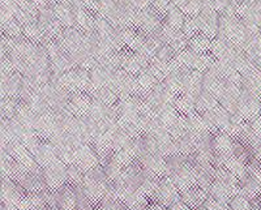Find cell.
Returning <instances> with one entry per match:
<instances>
[{"mask_svg": "<svg viewBox=\"0 0 261 210\" xmlns=\"http://www.w3.org/2000/svg\"><path fill=\"white\" fill-rule=\"evenodd\" d=\"M93 98L88 93H72L67 110L76 118L88 116L92 109Z\"/></svg>", "mask_w": 261, "mask_h": 210, "instance_id": "obj_12", "label": "cell"}, {"mask_svg": "<svg viewBox=\"0 0 261 210\" xmlns=\"http://www.w3.org/2000/svg\"><path fill=\"white\" fill-rule=\"evenodd\" d=\"M67 170H68V183L73 187H80L83 184L85 172L77 165H74V163L67 166Z\"/></svg>", "mask_w": 261, "mask_h": 210, "instance_id": "obj_31", "label": "cell"}, {"mask_svg": "<svg viewBox=\"0 0 261 210\" xmlns=\"http://www.w3.org/2000/svg\"><path fill=\"white\" fill-rule=\"evenodd\" d=\"M139 161L143 165L144 170L149 174L158 176V178L166 176V158L162 157L160 153L150 154V155L140 158Z\"/></svg>", "mask_w": 261, "mask_h": 210, "instance_id": "obj_14", "label": "cell"}, {"mask_svg": "<svg viewBox=\"0 0 261 210\" xmlns=\"http://www.w3.org/2000/svg\"><path fill=\"white\" fill-rule=\"evenodd\" d=\"M134 148L136 153L137 160L150 155V154L158 153V145L155 139L149 134L140 135L137 139L134 140Z\"/></svg>", "mask_w": 261, "mask_h": 210, "instance_id": "obj_18", "label": "cell"}, {"mask_svg": "<svg viewBox=\"0 0 261 210\" xmlns=\"http://www.w3.org/2000/svg\"><path fill=\"white\" fill-rule=\"evenodd\" d=\"M218 104L220 103H218V101L216 99V97L204 89L201 92V94L196 98V113H199L202 115V114L209 113V111L216 109Z\"/></svg>", "mask_w": 261, "mask_h": 210, "instance_id": "obj_23", "label": "cell"}, {"mask_svg": "<svg viewBox=\"0 0 261 210\" xmlns=\"http://www.w3.org/2000/svg\"><path fill=\"white\" fill-rule=\"evenodd\" d=\"M74 190H76V210H94L97 207L84 193L81 186L74 187Z\"/></svg>", "mask_w": 261, "mask_h": 210, "instance_id": "obj_30", "label": "cell"}, {"mask_svg": "<svg viewBox=\"0 0 261 210\" xmlns=\"http://www.w3.org/2000/svg\"><path fill=\"white\" fill-rule=\"evenodd\" d=\"M28 192L12 179L2 176V205L7 210H18L21 201L27 197Z\"/></svg>", "mask_w": 261, "mask_h": 210, "instance_id": "obj_4", "label": "cell"}, {"mask_svg": "<svg viewBox=\"0 0 261 210\" xmlns=\"http://www.w3.org/2000/svg\"><path fill=\"white\" fill-rule=\"evenodd\" d=\"M167 210H192V209H191L188 205L184 204V202L180 200V201H178V202H175L174 205H171V206H170Z\"/></svg>", "mask_w": 261, "mask_h": 210, "instance_id": "obj_34", "label": "cell"}, {"mask_svg": "<svg viewBox=\"0 0 261 210\" xmlns=\"http://www.w3.org/2000/svg\"><path fill=\"white\" fill-rule=\"evenodd\" d=\"M239 195L244 196L252 202L261 196V184L249 171L239 179Z\"/></svg>", "mask_w": 261, "mask_h": 210, "instance_id": "obj_16", "label": "cell"}, {"mask_svg": "<svg viewBox=\"0 0 261 210\" xmlns=\"http://www.w3.org/2000/svg\"><path fill=\"white\" fill-rule=\"evenodd\" d=\"M166 176L178 187L180 192L196 186V174L192 155L176 154L166 158Z\"/></svg>", "mask_w": 261, "mask_h": 210, "instance_id": "obj_1", "label": "cell"}, {"mask_svg": "<svg viewBox=\"0 0 261 210\" xmlns=\"http://www.w3.org/2000/svg\"><path fill=\"white\" fill-rule=\"evenodd\" d=\"M181 193V201L186 205L191 207L192 210H196L197 207L201 206L206 200L209 198V192L208 191L202 190L201 187H199L197 184L188 190L183 191Z\"/></svg>", "mask_w": 261, "mask_h": 210, "instance_id": "obj_17", "label": "cell"}, {"mask_svg": "<svg viewBox=\"0 0 261 210\" xmlns=\"http://www.w3.org/2000/svg\"><path fill=\"white\" fill-rule=\"evenodd\" d=\"M128 210H146L151 201L141 191H124L120 196Z\"/></svg>", "mask_w": 261, "mask_h": 210, "instance_id": "obj_19", "label": "cell"}, {"mask_svg": "<svg viewBox=\"0 0 261 210\" xmlns=\"http://www.w3.org/2000/svg\"><path fill=\"white\" fill-rule=\"evenodd\" d=\"M25 171L27 169L21 163H18L15 158L8 154H2V176L17 180Z\"/></svg>", "mask_w": 261, "mask_h": 210, "instance_id": "obj_20", "label": "cell"}, {"mask_svg": "<svg viewBox=\"0 0 261 210\" xmlns=\"http://www.w3.org/2000/svg\"><path fill=\"white\" fill-rule=\"evenodd\" d=\"M237 195H239V179L228 170L216 167L214 181L209 190V196L216 201L228 205Z\"/></svg>", "mask_w": 261, "mask_h": 210, "instance_id": "obj_2", "label": "cell"}, {"mask_svg": "<svg viewBox=\"0 0 261 210\" xmlns=\"http://www.w3.org/2000/svg\"><path fill=\"white\" fill-rule=\"evenodd\" d=\"M74 165H77L84 172H88L101 165V161L90 144H84V145L76 148Z\"/></svg>", "mask_w": 261, "mask_h": 210, "instance_id": "obj_11", "label": "cell"}, {"mask_svg": "<svg viewBox=\"0 0 261 210\" xmlns=\"http://www.w3.org/2000/svg\"><path fill=\"white\" fill-rule=\"evenodd\" d=\"M33 155H34L37 163L41 166L42 169H45L48 165H51V163H54L55 161L59 160L57 148H55L48 140H42L38 149H37L36 153L33 154Z\"/></svg>", "mask_w": 261, "mask_h": 210, "instance_id": "obj_15", "label": "cell"}, {"mask_svg": "<svg viewBox=\"0 0 261 210\" xmlns=\"http://www.w3.org/2000/svg\"><path fill=\"white\" fill-rule=\"evenodd\" d=\"M111 181L106 176L103 171V167L101 165L94 167L90 171L85 172L84 175V180L81 184L84 193L89 197L90 201L98 206L101 204L102 198L106 196L107 191L110 188Z\"/></svg>", "mask_w": 261, "mask_h": 210, "instance_id": "obj_3", "label": "cell"}, {"mask_svg": "<svg viewBox=\"0 0 261 210\" xmlns=\"http://www.w3.org/2000/svg\"><path fill=\"white\" fill-rule=\"evenodd\" d=\"M181 200V193L178 190V187L172 183L171 179L165 176V178H161L160 184H158L157 193H155L154 201L155 204L162 205L163 207L169 209L171 205H174L175 202L180 201Z\"/></svg>", "mask_w": 261, "mask_h": 210, "instance_id": "obj_10", "label": "cell"}, {"mask_svg": "<svg viewBox=\"0 0 261 210\" xmlns=\"http://www.w3.org/2000/svg\"><path fill=\"white\" fill-rule=\"evenodd\" d=\"M230 210H253V202L242 195H237L228 204Z\"/></svg>", "mask_w": 261, "mask_h": 210, "instance_id": "obj_32", "label": "cell"}, {"mask_svg": "<svg viewBox=\"0 0 261 210\" xmlns=\"http://www.w3.org/2000/svg\"><path fill=\"white\" fill-rule=\"evenodd\" d=\"M93 99L101 102V103L106 104V106H115L119 102V97L110 89V88H97V89L92 90L90 94Z\"/></svg>", "mask_w": 261, "mask_h": 210, "instance_id": "obj_25", "label": "cell"}, {"mask_svg": "<svg viewBox=\"0 0 261 210\" xmlns=\"http://www.w3.org/2000/svg\"><path fill=\"white\" fill-rule=\"evenodd\" d=\"M99 205H101L105 210H128V207L125 206L124 202L110 192L106 193V196L102 198V201Z\"/></svg>", "mask_w": 261, "mask_h": 210, "instance_id": "obj_29", "label": "cell"}, {"mask_svg": "<svg viewBox=\"0 0 261 210\" xmlns=\"http://www.w3.org/2000/svg\"><path fill=\"white\" fill-rule=\"evenodd\" d=\"M146 210H167L166 207H163L162 205L160 204H155V202H151L150 205L148 206V209Z\"/></svg>", "mask_w": 261, "mask_h": 210, "instance_id": "obj_35", "label": "cell"}, {"mask_svg": "<svg viewBox=\"0 0 261 210\" xmlns=\"http://www.w3.org/2000/svg\"><path fill=\"white\" fill-rule=\"evenodd\" d=\"M101 166L103 167L105 174H106V176L110 181L118 180L120 178V175H122L123 170H124V166L119 162L118 158L115 157V154H113L109 160L105 161Z\"/></svg>", "mask_w": 261, "mask_h": 210, "instance_id": "obj_24", "label": "cell"}, {"mask_svg": "<svg viewBox=\"0 0 261 210\" xmlns=\"http://www.w3.org/2000/svg\"><path fill=\"white\" fill-rule=\"evenodd\" d=\"M253 210H261L260 206H256V205H253Z\"/></svg>", "mask_w": 261, "mask_h": 210, "instance_id": "obj_36", "label": "cell"}, {"mask_svg": "<svg viewBox=\"0 0 261 210\" xmlns=\"http://www.w3.org/2000/svg\"><path fill=\"white\" fill-rule=\"evenodd\" d=\"M15 181H17L28 193H39L48 190L47 186H46L45 178H43V171L30 172L27 170V171Z\"/></svg>", "mask_w": 261, "mask_h": 210, "instance_id": "obj_13", "label": "cell"}, {"mask_svg": "<svg viewBox=\"0 0 261 210\" xmlns=\"http://www.w3.org/2000/svg\"><path fill=\"white\" fill-rule=\"evenodd\" d=\"M238 116L243 120L252 121L261 115V99L252 92L242 89L239 102H238Z\"/></svg>", "mask_w": 261, "mask_h": 210, "instance_id": "obj_6", "label": "cell"}, {"mask_svg": "<svg viewBox=\"0 0 261 210\" xmlns=\"http://www.w3.org/2000/svg\"><path fill=\"white\" fill-rule=\"evenodd\" d=\"M50 207L58 210H76V190L69 183L51 191Z\"/></svg>", "mask_w": 261, "mask_h": 210, "instance_id": "obj_8", "label": "cell"}, {"mask_svg": "<svg viewBox=\"0 0 261 210\" xmlns=\"http://www.w3.org/2000/svg\"><path fill=\"white\" fill-rule=\"evenodd\" d=\"M196 141H197V136L193 135L192 132H187L186 135L176 139L175 145L178 154H181V155H192L195 153Z\"/></svg>", "mask_w": 261, "mask_h": 210, "instance_id": "obj_22", "label": "cell"}, {"mask_svg": "<svg viewBox=\"0 0 261 210\" xmlns=\"http://www.w3.org/2000/svg\"><path fill=\"white\" fill-rule=\"evenodd\" d=\"M43 170V178H45L46 186L50 191H55L64 184L68 183V170L67 165L60 160L55 161L48 165Z\"/></svg>", "mask_w": 261, "mask_h": 210, "instance_id": "obj_9", "label": "cell"}, {"mask_svg": "<svg viewBox=\"0 0 261 210\" xmlns=\"http://www.w3.org/2000/svg\"><path fill=\"white\" fill-rule=\"evenodd\" d=\"M196 210H230V207H228V205L216 201L214 198H212L211 196H209L208 200Z\"/></svg>", "mask_w": 261, "mask_h": 210, "instance_id": "obj_33", "label": "cell"}, {"mask_svg": "<svg viewBox=\"0 0 261 210\" xmlns=\"http://www.w3.org/2000/svg\"><path fill=\"white\" fill-rule=\"evenodd\" d=\"M42 97L45 98V101L50 106L51 110L54 111H62V110H67L68 102L71 99L72 93L65 89L64 86H53V85H42L39 88Z\"/></svg>", "mask_w": 261, "mask_h": 210, "instance_id": "obj_7", "label": "cell"}, {"mask_svg": "<svg viewBox=\"0 0 261 210\" xmlns=\"http://www.w3.org/2000/svg\"><path fill=\"white\" fill-rule=\"evenodd\" d=\"M179 115H180V114L178 113V110L175 109L174 104H167V106L161 107V109H158L157 111H155V116H157L158 120L162 123V125L166 128V129L172 127V124L178 120Z\"/></svg>", "mask_w": 261, "mask_h": 210, "instance_id": "obj_21", "label": "cell"}, {"mask_svg": "<svg viewBox=\"0 0 261 210\" xmlns=\"http://www.w3.org/2000/svg\"><path fill=\"white\" fill-rule=\"evenodd\" d=\"M196 99L190 97L187 94H179L175 99V109L178 110V113L181 115H190V114L196 111Z\"/></svg>", "mask_w": 261, "mask_h": 210, "instance_id": "obj_26", "label": "cell"}, {"mask_svg": "<svg viewBox=\"0 0 261 210\" xmlns=\"http://www.w3.org/2000/svg\"><path fill=\"white\" fill-rule=\"evenodd\" d=\"M223 169L228 170L232 175H235L238 179H241L243 175H246L248 172V167H247V163H244L243 161L238 160L235 157H230L223 165Z\"/></svg>", "mask_w": 261, "mask_h": 210, "instance_id": "obj_27", "label": "cell"}, {"mask_svg": "<svg viewBox=\"0 0 261 210\" xmlns=\"http://www.w3.org/2000/svg\"><path fill=\"white\" fill-rule=\"evenodd\" d=\"M21 99L12 97H3L2 98V118L12 119L16 116L17 109L20 106Z\"/></svg>", "mask_w": 261, "mask_h": 210, "instance_id": "obj_28", "label": "cell"}, {"mask_svg": "<svg viewBox=\"0 0 261 210\" xmlns=\"http://www.w3.org/2000/svg\"><path fill=\"white\" fill-rule=\"evenodd\" d=\"M146 174L148 172L144 170L141 162L139 160H135L129 165L125 166L118 181L124 187V191H140L146 178Z\"/></svg>", "mask_w": 261, "mask_h": 210, "instance_id": "obj_5", "label": "cell"}]
</instances>
